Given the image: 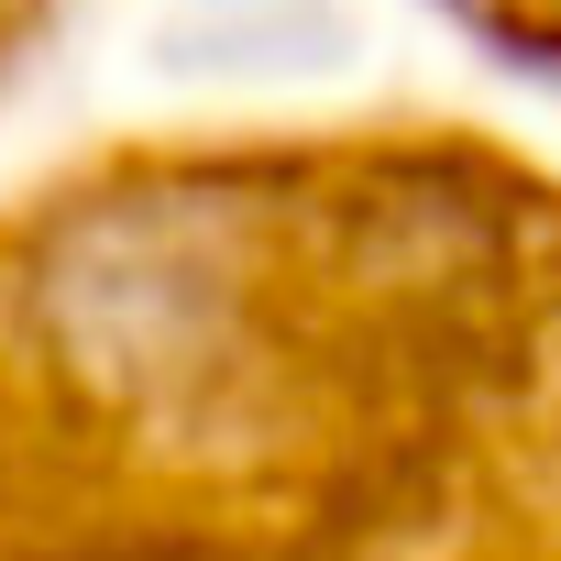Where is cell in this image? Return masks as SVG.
Segmentation results:
<instances>
[{
  "label": "cell",
  "mask_w": 561,
  "mask_h": 561,
  "mask_svg": "<svg viewBox=\"0 0 561 561\" xmlns=\"http://www.w3.org/2000/svg\"><path fill=\"white\" fill-rule=\"evenodd\" d=\"M0 561H561V165L198 133L0 209Z\"/></svg>",
  "instance_id": "1"
},
{
  "label": "cell",
  "mask_w": 561,
  "mask_h": 561,
  "mask_svg": "<svg viewBox=\"0 0 561 561\" xmlns=\"http://www.w3.org/2000/svg\"><path fill=\"white\" fill-rule=\"evenodd\" d=\"M56 23H67V0H0V89L23 78V56H34Z\"/></svg>",
  "instance_id": "2"
}]
</instances>
